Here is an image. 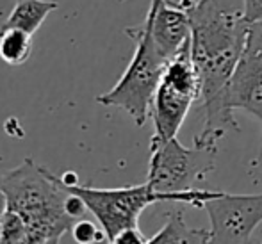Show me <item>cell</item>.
Listing matches in <instances>:
<instances>
[{"mask_svg": "<svg viewBox=\"0 0 262 244\" xmlns=\"http://www.w3.org/2000/svg\"><path fill=\"white\" fill-rule=\"evenodd\" d=\"M0 191L6 198L0 242H61L77 221L68 207L72 194L31 157L0 173Z\"/></svg>", "mask_w": 262, "mask_h": 244, "instance_id": "obj_1", "label": "cell"}, {"mask_svg": "<svg viewBox=\"0 0 262 244\" xmlns=\"http://www.w3.org/2000/svg\"><path fill=\"white\" fill-rule=\"evenodd\" d=\"M191 18V57L200 75V103L225 90L246 47L252 25L243 9L223 0H179Z\"/></svg>", "mask_w": 262, "mask_h": 244, "instance_id": "obj_2", "label": "cell"}, {"mask_svg": "<svg viewBox=\"0 0 262 244\" xmlns=\"http://www.w3.org/2000/svg\"><path fill=\"white\" fill-rule=\"evenodd\" d=\"M200 107L205 120L202 130L194 136V146L217 148L228 130L239 132L234 116L237 109L252 114L262 125V21L250 27L246 47L225 90Z\"/></svg>", "mask_w": 262, "mask_h": 244, "instance_id": "obj_3", "label": "cell"}, {"mask_svg": "<svg viewBox=\"0 0 262 244\" xmlns=\"http://www.w3.org/2000/svg\"><path fill=\"white\" fill-rule=\"evenodd\" d=\"M217 148H186L177 138L150 139V162L146 182L169 202L189 203L204 209V203L221 191L200 187L216 168Z\"/></svg>", "mask_w": 262, "mask_h": 244, "instance_id": "obj_4", "label": "cell"}, {"mask_svg": "<svg viewBox=\"0 0 262 244\" xmlns=\"http://www.w3.org/2000/svg\"><path fill=\"white\" fill-rule=\"evenodd\" d=\"M125 34L136 43L134 55L120 80L95 100L105 107H120L138 127H143L150 116L154 95L161 84L168 59L157 49L146 16L139 25L125 29Z\"/></svg>", "mask_w": 262, "mask_h": 244, "instance_id": "obj_5", "label": "cell"}, {"mask_svg": "<svg viewBox=\"0 0 262 244\" xmlns=\"http://www.w3.org/2000/svg\"><path fill=\"white\" fill-rule=\"evenodd\" d=\"M200 75L191 57V45L169 59L150 107L156 139L177 138L191 107L200 100Z\"/></svg>", "mask_w": 262, "mask_h": 244, "instance_id": "obj_6", "label": "cell"}, {"mask_svg": "<svg viewBox=\"0 0 262 244\" xmlns=\"http://www.w3.org/2000/svg\"><path fill=\"white\" fill-rule=\"evenodd\" d=\"M57 184L68 193L79 196L91 214L97 217L100 227L104 228L107 241L114 242V239L127 228L139 227V217L143 210L159 202H169V198L162 193L152 189L148 182L139 186L127 187H88L80 184H62L54 175Z\"/></svg>", "mask_w": 262, "mask_h": 244, "instance_id": "obj_7", "label": "cell"}, {"mask_svg": "<svg viewBox=\"0 0 262 244\" xmlns=\"http://www.w3.org/2000/svg\"><path fill=\"white\" fill-rule=\"evenodd\" d=\"M210 221V242L245 244L262 223V193L230 194L221 191L204 203Z\"/></svg>", "mask_w": 262, "mask_h": 244, "instance_id": "obj_8", "label": "cell"}, {"mask_svg": "<svg viewBox=\"0 0 262 244\" xmlns=\"http://www.w3.org/2000/svg\"><path fill=\"white\" fill-rule=\"evenodd\" d=\"M146 20L157 49L168 61L191 45V18L179 0H152Z\"/></svg>", "mask_w": 262, "mask_h": 244, "instance_id": "obj_9", "label": "cell"}, {"mask_svg": "<svg viewBox=\"0 0 262 244\" xmlns=\"http://www.w3.org/2000/svg\"><path fill=\"white\" fill-rule=\"evenodd\" d=\"M175 242H191L202 244L210 242V228H194L186 223L182 210L169 212L164 227L148 237V244H175Z\"/></svg>", "mask_w": 262, "mask_h": 244, "instance_id": "obj_10", "label": "cell"}, {"mask_svg": "<svg viewBox=\"0 0 262 244\" xmlns=\"http://www.w3.org/2000/svg\"><path fill=\"white\" fill-rule=\"evenodd\" d=\"M57 7L59 4L54 0H16L2 27H18L27 31L29 34H34L47 20V16Z\"/></svg>", "mask_w": 262, "mask_h": 244, "instance_id": "obj_11", "label": "cell"}, {"mask_svg": "<svg viewBox=\"0 0 262 244\" xmlns=\"http://www.w3.org/2000/svg\"><path fill=\"white\" fill-rule=\"evenodd\" d=\"M32 34L18 27L0 29V59L9 66H21L31 59Z\"/></svg>", "mask_w": 262, "mask_h": 244, "instance_id": "obj_12", "label": "cell"}, {"mask_svg": "<svg viewBox=\"0 0 262 244\" xmlns=\"http://www.w3.org/2000/svg\"><path fill=\"white\" fill-rule=\"evenodd\" d=\"M72 237L77 242H104L107 241V235L104 232V228H98L95 223L88 219H77L72 227Z\"/></svg>", "mask_w": 262, "mask_h": 244, "instance_id": "obj_13", "label": "cell"}, {"mask_svg": "<svg viewBox=\"0 0 262 244\" xmlns=\"http://www.w3.org/2000/svg\"><path fill=\"white\" fill-rule=\"evenodd\" d=\"M243 13L250 25L262 21V0H243Z\"/></svg>", "mask_w": 262, "mask_h": 244, "instance_id": "obj_14", "label": "cell"}, {"mask_svg": "<svg viewBox=\"0 0 262 244\" xmlns=\"http://www.w3.org/2000/svg\"><path fill=\"white\" fill-rule=\"evenodd\" d=\"M114 242H138V244H148V237L143 235V232L139 230V227H134V228H127L123 230L116 239Z\"/></svg>", "mask_w": 262, "mask_h": 244, "instance_id": "obj_15", "label": "cell"}, {"mask_svg": "<svg viewBox=\"0 0 262 244\" xmlns=\"http://www.w3.org/2000/svg\"><path fill=\"white\" fill-rule=\"evenodd\" d=\"M4 210H6V198H4L2 191H0V225H2V216H4Z\"/></svg>", "mask_w": 262, "mask_h": 244, "instance_id": "obj_16", "label": "cell"}, {"mask_svg": "<svg viewBox=\"0 0 262 244\" xmlns=\"http://www.w3.org/2000/svg\"><path fill=\"white\" fill-rule=\"evenodd\" d=\"M116 2H125V0H116Z\"/></svg>", "mask_w": 262, "mask_h": 244, "instance_id": "obj_17", "label": "cell"}]
</instances>
